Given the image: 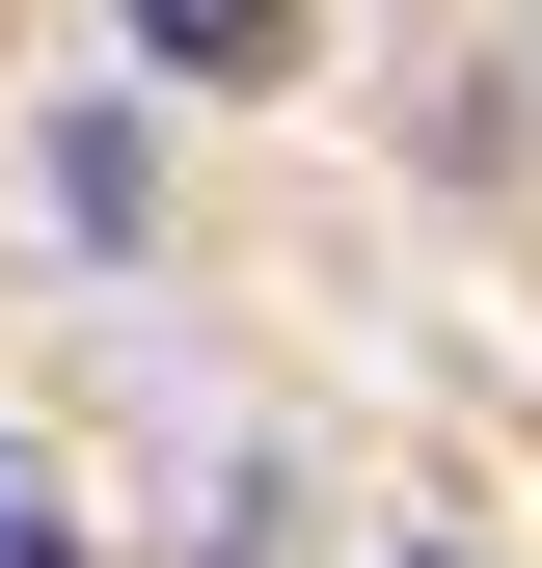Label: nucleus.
<instances>
[{
  "mask_svg": "<svg viewBox=\"0 0 542 568\" xmlns=\"http://www.w3.org/2000/svg\"><path fill=\"white\" fill-rule=\"evenodd\" d=\"M299 0H136V54H271Z\"/></svg>",
  "mask_w": 542,
  "mask_h": 568,
  "instance_id": "1",
  "label": "nucleus"
}]
</instances>
